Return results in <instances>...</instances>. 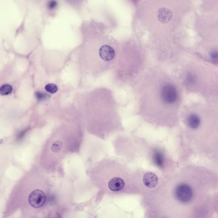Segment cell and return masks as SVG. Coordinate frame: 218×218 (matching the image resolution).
Masks as SVG:
<instances>
[{"label":"cell","mask_w":218,"mask_h":218,"mask_svg":"<svg viewBox=\"0 0 218 218\" xmlns=\"http://www.w3.org/2000/svg\"><path fill=\"white\" fill-rule=\"evenodd\" d=\"M175 195L180 202L187 203L191 201L193 195L192 189L188 184H181L176 188Z\"/></svg>","instance_id":"obj_1"},{"label":"cell","mask_w":218,"mask_h":218,"mask_svg":"<svg viewBox=\"0 0 218 218\" xmlns=\"http://www.w3.org/2000/svg\"><path fill=\"white\" fill-rule=\"evenodd\" d=\"M160 94L171 105L177 102L178 98V92L175 86L171 84H166L161 88Z\"/></svg>","instance_id":"obj_2"},{"label":"cell","mask_w":218,"mask_h":218,"mask_svg":"<svg viewBox=\"0 0 218 218\" xmlns=\"http://www.w3.org/2000/svg\"><path fill=\"white\" fill-rule=\"evenodd\" d=\"M46 200L45 194L43 191L36 190L33 191L29 197V203L32 207L40 208L44 205Z\"/></svg>","instance_id":"obj_3"},{"label":"cell","mask_w":218,"mask_h":218,"mask_svg":"<svg viewBox=\"0 0 218 218\" xmlns=\"http://www.w3.org/2000/svg\"><path fill=\"white\" fill-rule=\"evenodd\" d=\"M99 55L102 59L106 61H110L113 59L115 56V52L112 47L110 46L103 45L99 50Z\"/></svg>","instance_id":"obj_4"},{"label":"cell","mask_w":218,"mask_h":218,"mask_svg":"<svg viewBox=\"0 0 218 218\" xmlns=\"http://www.w3.org/2000/svg\"><path fill=\"white\" fill-rule=\"evenodd\" d=\"M158 177L152 172H147L143 177V183L146 187L150 188L156 187L158 184Z\"/></svg>","instance_id":"obj_5"},{"label":"cell","mask_w":218,"mask_h":218,"mask_svg":"<svg viewBox=\"0 0 218 218\" xmlns=\"http://www.w3.org/2000/svg\"><path fill=\"white\" fill-rule=\"evenodd\" d=\"M158 19L162 23H167L171 20L172 13L170 10L165 7L159 9L157 13Z\"/></svg>","instance_id":"obj_6"},{"label":"cell","mask_w":218,"mask_h":218,"mask_svg":"<svg viewBox=\"0 0 218 218\" xmlns=\"http://www.w3.org/2000/svg\"><path fill=\"white\" fill-rule=\"evenodd\" d=\"M125 182L122 179L119 177L113 178L109 181L108 187L113 191H118L123 189Z\"/></svg>","instance_id":"obj_7"},{"label":"cell","mask_w":218,"mask_h":218,"mask_svg":"<svg viewBox=\"0 0 218 218\" xmlns=\"http://www.w3.org/2000/svg\"><path fill=\"white\" fill-rule=\"evenodd\" d=\"M188 123L191 128L193 129H196L200 125V119L197 115H191L188 118Z\"/></svg>","instance_id":"obj_8"},{"label":"cell","mask_w":218,"mask_h":218,"mask_svg":"<svg viewBox=\"0 0 218 218\" xmlns=\"http://www.w3.org/2000/svg\"><path fill=\"white\" fill-rule=\"evenodd\" d=\"M13 88L10 85L6 84L3 85L0 87V94L2 96H6L11 94Z\"/></svg>","instance_id":"obj_9"},{"label":"cell","mask_w":218,"mask_h":218,"mask_svg":"<svg viewBox=\"0 0 218 218\" xmlns=\"http://www.w3.org/2000/svg\"><path fill=\"white\" fill-rule=\"evenodd\" d=\"M61 147L62 143L60 141H56L51 145V150L53 152L57 153L60 150Z\"/></svg>","instance_id":"obj_10"},{"label":"cell","mask_w":218,"mask_h":218,"mask_svg":"<svg viewBox=\"0 0 218 218\" xmlns=\"http://www.w3.org/2000/svg\"><path fill=\"white\" fill-rule=\"evenodd\" d=\"M45 89L47 92L50 94H55L57 91L58 87L56 84H49L46 85Z\"/></svg>","instance_id":"obj_11"},{"label":"cell","mask_w":218,"mask_h":218,"mask_svg":"<svg viewBox=\"0 0 218 218\" xmlns=\"http://www.w3.org/2000/svg\"><path fill=\"white\" fill-rule=\"evenodd\" d=\"M57 5L56 1H51L49 2L48 4V7L50 10L55 9Z\"/></svg>","instance_id":"obj_12"},{"label":"cell","mask_w":218,"mask_h":218,"mask_svg":"<svg viewBox=\"0 0 218 218\" xmlns=\"http://www.w3.org/2000/svg\"><path fill=\"white\" fill-rule=\"evenodd\" d=\"M35 95L37 99L39 100L44 99L46 97V96L45 94L40 92H36L35 93Z\"/></svg>","instance_id":"obj_13"}]
</instances>
